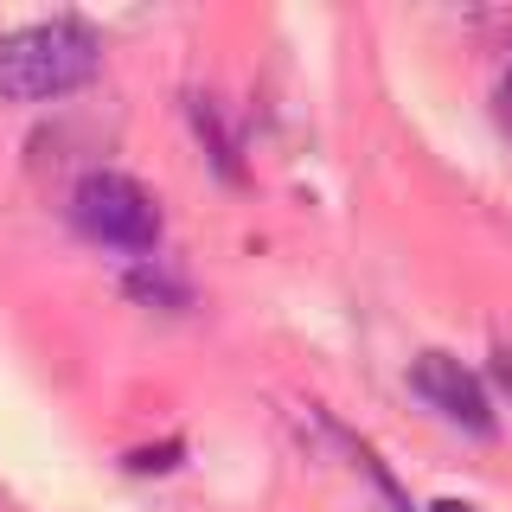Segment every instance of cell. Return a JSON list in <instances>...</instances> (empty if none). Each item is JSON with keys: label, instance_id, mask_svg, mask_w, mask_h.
<instances>
[{"label": "cell", "instance_id": "obj_1", "mask_svg": "<svg viewBox=\"0 0 512 512\" xmlns=\"http://www.w3.org/2000/svg\"><path fill=\"white\" fill-rule=\"evenodd\" d=\"M103 64V45L84 20H39L0 39V96L7 103H45V96L84 90Z\"/></svg>", "mask_w": 512, "mask_h": 512}, {"label": "cell", "instance_id": "obj_2", "mask_svg": "<svg viewBox=\"0 0 512 512\" xmlns=\"http://www.w3.org/2000/svg\"><path fill=\"white\" fill-rule=\"evenodd\" d=\"M71 218L109 250H154L160 244V205L141 180L116 167H90L71 192Z\"/></svg>", "mask_w": 512, "mask_h": 512}, {"label": "cell", "instance_id": "obj_3", "mask_svg": "<svg viewBox=\"0 0 512 512\" xmlns=\"http://www.w3.org/2000/svg\"><path fill=\"white\" fill-rule=\"evenodd\" d=\"M410 384L429 410H442L448 423L474 429V436H493V404H487V384H480L455 352H416Z\"/></svg>", "mask_w": 512, "mask_h": 512}, {"label": "cell", "instance_id": "obj_4", "mask_svg": "<svg viewBox=\"0 0 512 512\" xmlns=\"http://www.w3.org/2000/svg\"><path fill=\"white\" fill-rule=\"evenodd\" d=\"M500 378H506V391H512V352H500Z\"/></svg>", "mask_w": 512, "mask_h": 512}]
</instances>
